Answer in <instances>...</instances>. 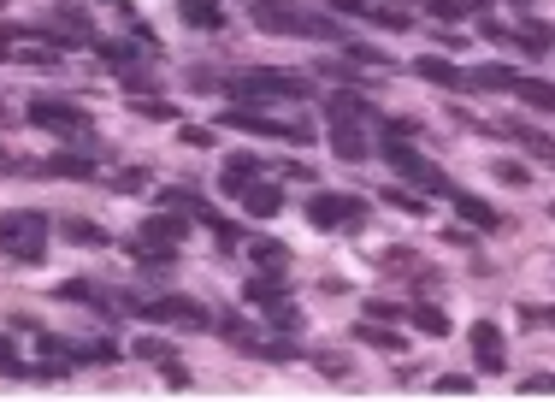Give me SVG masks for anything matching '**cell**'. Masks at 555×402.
I'll list each match as a JSON object with an SVG mask.
<instances>
[{
    "instance_id": "d6986e66",
    "label": "cell",
    "mask_w": 555,
    "mask_h": 402,
    "mask_svg": "<svg viewBox=\"0 0 555 402\" xmlns=\"http://www.w3.org/2000/svg\"><path fill=\"white\" fill-rule=\"evenodd\" d=\"M514 48H520V54H532V60H544V54L555 48V30L544 24V18H526V24L514 30Z\"/></svg>"
},
{
    "instance_id": "4dcf8cb0",
    "label": "cell",
    "mask_w": 555,
    "mask_h": 402,
    "mask_svg": "<svg viewBox=\"0 0 555 402\" xmlns=\"http://www.w3.org/2000/svg\"><path fill=\"white\" fill-rule=\"evenodd\" d=\"M367 18H372V24H384V30H408V24H414V12H408V6H372Z\"/></svg>"
},
{
    "instance_id": "277c9868",
    "label": "cell",
    "mask_w": 555,
    "mask_h": 402,
    "mask_svg": "<svg viewBox=\"0 0 555 402\" xmlns=\"http://www.w3.org/2000/svg\"><path fill=\"white\" fill-rule=\"evenodd\" d=\"M0 255H12V261H42V255H48V219H42L36 207L0 213Z\"/></svg>"
},
{
    "instance_id": "83f0119b",
    "label": "cell",
    "mask_w": 555,
    "mask_h": 402,
    "mask_svg": "<svg viewBox=\"0 0 555 402\" xmlns=\"http://www.w3.org/2000/svg\"><path fill=\"white\" fill-rule=\"evenodd\" d=\"M213 332L225 337V343H237V349H248V343H254V332H248L243 314H219V320H213Z\"/></svg>"
},
{
    "instance_id": "5bb4252c",
    "label": "cell",
    "mask_w": 555,
    "mask_h": 402,
    "mask_svg": "<svg viewBox=\"0 0 555 402\" xmlns=\"http://www.w3.org/2000/svg\"><path fill=\"white\" fill-rule=\"evenodd\" d=\"M414 77H426L437 89H473V71H461L455 60H443V54H420V60H414Z\"/></svg>"
},
{
    "instance_id": "4fadbf2b",
    "label": "cell",
    "mask_w": 555,
    "mask_h": 402,
    "mask_svg": "<svg viewBox=\"0 0 555 402\" xmlns=\"http://www.w3.org/2000/svg\"><path fill=\"white\" fill-rule=\"evenodd\" d=\"M485 136H514V142H520V148H526V154H538V160H544V166H555V136L532 131V125H526V119H502V125H491V131H485Z\"/></svg>"
},
{
    "instance_id": "ba28073f",
    "label": "cell",
    "mask_w": 555,
    "mask_h": 402,
    "mask_svg": "<svg viewBox=\"0 0 555 402\" xmlns=\"http://www.w3.org/2000/svg\"><path fill=\"white\" fill-rule=\"evenodd\" d=\"M367 213H372V207H367L361 196H325V190H319V196H308V219L319 225V231H337V225H361Z\"/></svg>"
},
{
    "instance_id": "b9f144b4",
    "label": "cell",
    "mask_w": 555,
    "mask_h": 402,
    "mask_svg": "<svg viewBox=\"0 0 555 402\" xmlns=\"http://www.w3.org/2000/svg\"><path fill=\"white\" fill-rule=\"evenodd\" d=\"M337 12H372V0H331Z\"/></svg>"
},
{
    "instance_id": "e575fe53",
    "label": "cell",
    "mask_w": 555,
    "mask_h": 402,
    "mask_svg": "<svg viewBox=\"0 0 555 402\" xmlns=\"http://www.w3.org/2000/svg\"><path fill=\"white\" fill-rule=\"evenodd\" d=\"M520 397H555V373H532V379H520Z\"/></svg>"
},
{
    "instance_id": "f1b7e54d",
    "label": "cell",
    "mask_w": 555,
    "mask_h": 402,
    "mask_svg": "<svg viewBox=\"0 0 555 402\" xmlns=\"http://www.w3.org/2000/svg\"><path fill=\"white\" fill-rule=\"evenodd\" d=\"M248 255H254L260 267H284V261H290V249H284L278 237H254V243H248Z\"/></svg>"
},
{
    "instance_id": "3957f363",
    "label": "cell",
    "mask_w": 555,
    "mask_h": 402,
    "mask_svg": "<svg viewBox=\"0 0 555 402\" xmlns=\"http://www.w3.org/2000/svg\"><path fill=\"white\" fill-rule=\"evenodd\" d=\"M189 225L178 207H166V213H148L136 231H130V261H142V267H166L178 249H184Z\"/></svg>"
},
{
    "instance_id": "74e56055",
    "label": "cell",
    "mask_w": 555,
    "mask_h": 402,
    "mask_svg": "<svg viewBox=\"0 0 555 402\" xmlns=\"http://www.w3.org/2000/svg\"><path fill=\"white\" fill-rule=\"evenodd\" d=\"M313 367H319L325 379H343V373H349V361H343V355H313Z\"/></svg>"
},
{
    "instance_id": "ab89813d",
    "label": "cell",
    "mask_w": 555,
    "mask_h": 402,
    "mask_svg": "<svg viewBox=\"0 0 555 402\" xmlns=\"http://www.w3.org/2000/svg\"><path fill=\"white\" fill-rule=\"evenodd\" d=\"M136 113H148V119H178V107H166V101H148V95L136 101Z\"/></svg>"
},
{
    "instance_id": "f35d334b",
    "label": "cell",
    "mask_w": 555,
    "mask_h": 402,
    "mask_svg": "<svg viewBox=\"0 0 555 402\" xmlns=\"http://www.w3.org/2000/svg\"><path fill=\"white\" fill-rule=\"evenodd\" d=\"M367 320H408V308H396V302H367Z\"/></svg>"
},
{
    "instance_id": "8992f818",
    "label": "cell",
    "mask_w": 555,
    "mask_h": 402,
    "mask_svg": "<svg viewBox=\"0 0 555 402\" xmlns=\"http://www.w3.org/2000/svg\"><path fill=\"white\" fill-rule=\"evenodd\" d=\"M384 160H390L402 178H414L420 190L449 196V178H443V166H437V160H426V154H414V148H408V136H384Z\"/></svg>"
},
{
    "instance_id": "ac0fdd59",
    "label": "cell",
    "mask_w": 555,
    "mask_h": 402,
    "mask_svg": "<svg viewBox=\"0 0 555 402\" xmlns=\"http://www.w3.org/2000/svg\"><path fill=\"white\" fill-rule=\"evenodd\" d=\"M36 172H48V178H95V154H77V148H65V154H48Z\"/></svg>"
},
{
    "instance_id": "1f68e13d",
    "label": "cell",
    "mask_w": 555,
    "mask_h": 402,
    "mask_svg": "<svg viewBox=\"0 0 555 402\" xmlns=\"http://www.w3.org/2000/svg\"><path fill=\"white\" fill-rule=\"evenodd\" d=\"M390 207H402V213H414V219H420L432 201H426V190H390Z\"/></svg>"
},
{
    "instance_id": "7a4b0ae2",
    "label": "cell",
    "mask_w": 555,
    "mask_h": 402,
    "mask_svg": "<svg viewBox=\"0 0 555 402\" xmlns=\"http://www.w3.org/2000/svg\"><path fill=\"white\" fill-rule=\"evenodd\" d=\"M225 95L237 101V107H260V113H272V107H296V101H308L313 83L302 71H243V77H231L225 83Z\"/></svg>"
},
{
    "instance_id": "d6a6232c",
    "label": "cell",
    "mask_w": 555,
    "mask_h": 402,
    "mask_svg": "<svg viewBox=\"0 0 555 402\" xmlns=\"http://www.w3.org/2000/svg\"><path fill=\"white\" fill-rule=\"evenodd\" d=\"M437 397H473V379L467 373H443L437 379Z\"/></svg>"
},
{
    "instance_id": "484cf974",
    "label": "cell",
    "mask_w": 555,
    "mask_h": 402,
    "mask_svg": "<svg viewBox=\"0 0 555 402\" xmlns=\"http://www.w3.org/2000/svg\"><path fill=\"white\" fill-rule=\"evenodd\" d=\"M60 237H65V243H77V249H95V243H107V231H101L95 219H65Z\"/></svg>"
},
{
    "instance_id": "7c38bea8",
    "label": "cell",
    "mask_w": 555,
    "mask_h": 402,
    "mask_svg": "<svg viewBox=\"0 0 555 402\" xmlns=\"http://www.w3.org/2000/svg\"><path fill=\"white\" fill-rule=\"evenodd\" d=\"M449 201H455V219H467L473 231H508L514 219H502L485 196H467V190H449Z\"/></svg>"
},
{
    "instance_id": "2e32d148",
    "label": "cell",
    "mask_w": 555,
    "mask_h": 402,
    "mask_svg": "<svg viewBox=\"0 0 555 402\" xmlns=\"http://www.w3.org/2000/svg\"><path fill=\"white\" fill-rule=\"evenodd\" d=\"M331 148H337V160H367V125L361 119H331Z\"/></svg>"
},
{
    "instance_id": "9a60e30c",
    "label": "cell",
    "mask_w": 555,
    "mask_h": 402,
    "mask_svg": "<svg viewBox=\"0 0 555 402\" xmlns=\"http://www.w3.org/2000/svg\"><path fill=\"white\" fill-rule=\"evenodd\" d=\"M237 201H243L248 219H278V213H284V190H278V184H260V178H254Z\"/></svg>"
},
{
    "instance_id": "ffe728a7",
    "label": "cell",
    "mask_w": 555,
    "mask_h": 402,
    "mask_svg": "<svg viewBox=\"0 0 555 402\" xmlns=\"http://www.w3.org/2000/svg\"><path fill=\"white\" fill-rule=\"evenodd\" d=\"M243 296H248V302H260V308H272V302H284V296H290V278H284V272H272V278H266V272H254V278L243 284Z\"/></svg>"
},
{
    "instance_id": "30bf717a",
    "label": "cell",
    "mask_w": 555,
    "mask_h": 402,
    "mask_svg": "<svg viewBox=\"0 0 555 402\" xmlns=\"http://www.w3.org/2000/svg\"><path fill=\"white\" fill-rule=\"evenodd\" d=\"M473 361H479V373H508V343H502V326L496 320H473Z\"/></svg>"
},
{
    "instance_id": "d590c367",
    "label": "cell",
    "mask_w": 555,
    "mask_h": 402,
    "mask_svg": "<svg viewBox=\"0 0 555 402\" xmlns=\"http://www.w3.org/2000/svg\"><path fill=\"white\" fill-rule=\"evenodd\" d=\"M142 184H148V172H142V166H130V172H119V178H113V190H119V196H136Z\"/></svg>"
},
{
    "instance_id": "60d3db41",
    "label": "cell",
    "mask_w": 555,
    "mask_h": 402,
    "mask_svg": "<svg viewBox=\"0 0 555 402\" xmlns=\"http://www.w3.org/2000/svg\"><path fill=\"white\" fill-rule=\"evenodd\" d=\"M184 142H189V148H207V142H213V131H207V125H184Z\"/></svg>"
},
{
    "instance_id": "8d00e7d4",
    "label": "cell",
    "mask_w": 555,
    "mask_h": 402,
    "mask_svg": "<svg viewBox=\"0 0 555 402\" xmlns=\"http://www.w3.org/2000/svg\"><path fill=\"white\" fill-rule=\"evenodd\" d=\"M349 60H355V66H390V54H384V48H361V42L349 48Z\"/></svg>"
},
{
    "instance_id": "cb8c5ba5",
    "label": "cell",
    "mask_w": 555,
    "mask_h": 402,
    "mask_svg": "<svg viewBox=\"0 0 555 402\" xmlns=\"http://www.w3.org/2000/svg\"><path fill=\"white\" fill-rule=\"evenodd\" d=\"M514 83H520V71L514 66H473V89H491V95H514Z\"/></svg>"
},
{
    "instance_id": "52a82bcc",
    "label": "cell",
    "mask_w": 555,
    "mask_h": 402,
    "mask_svg": "<svg viewBox=\"0 0 555 402\" xmlns=\"http://www.w3.org/2000/svg\"><path fill=\"white\" fill-rule=\"evenodd\" d=\"M142 314H148V320H160V326H178V332H213V314H207L201 302H189V296L142 302Z\"/></svg>"
},
{
    "instance_id": "5b68a950",
    "label": "cell",
    "mask_w": 555,
    "mask_h": 402,
    "mask_svg": "<svg viewBox=\"0 0 555 402\" xmlns=\"http://www.w3.org/2000/svg\"><path fill=\"white\" fill-rule=\"evenodd\" d=\"M219 131L278 136V142H313V136H319V131H308V125H296V119H272V113H260V107H231V113L219 119Z\"/></svg>"
},
{
    "instance_id": "8fae6325",
    "label": "cell",
    "mask_w": 555,
    "mask_h": 402,
    "mask_svg": "<svg viewBox=\"0 0 555 402\" xmlns=\"http://www.w3.org/2000/svg\"><path fill=\"white\" fill-rule=\"evenodd\" d=\"M130 355H136V361H160V373H166V385H178V391H184V385H189L184 361H178V349H172L166 337H136V343H130Z\"/></svg>"
},
{
    "instance_id": "6da1fadb",
    "label": "cell",
    "mask_w": 555,
    "mask_h": 402,
    "mask_svg": "<svg viewBox=\"0 0 555 402\" xmlns=\"http://www.w3.org/2000/svg\"><path fill=\"white\" fill-rule=\"evenodd\" d=\"M254 24L266 36H313V42H343V24L331 12H313L308 0H248Z\"/></svg>"
},
{
    "instance_id": "9c48e42d",
    "label": "cell",
    "mask_w": 555,
    "mask_h": 402,
    "mask_svg": "<svg viewBox=\"0 0 555 402\" xmlns=\"http://www.w3.org/2000/svg\"><path fill=\"white\" fill-rule=\"evenodd\" d=\"M30 125H36V131H54V136H71V131H89V113L71 107V101L42 95V101H30Z\"/></svg>"
},
{
    "instance_id": "d4e9b609",
    "label": "cell",
    "mask_w": 555,
    "mask_h": 402,
    "mask_svg": "<svg viewBox=\"0 0 555 402\" xmlns=\"http://www.w3.org/2000/svg\"><path fill=\"white\" fill-rule=\"evenodd\" d=\"M355 343H367V349H390V355H396V349H402V332H390V326H378V320H361V326H355Z\"/></svg>"
},
{
    "instance_id": "f546056e",
    "label": "cell",
    "mask_w": 555,
    "mask_h": 402,
    "mask_svg": "<svg viewBox=\"0 0 555 402\" xmlns=\"http://www.w3.org/2000/svg\"><path fill=\"white\" fill-rule=\"evenodd\" d=\"M473 24H479L485 42H514V30H502V18H496L491 6H473Z\"/></svg>"
},
{
    "instance_id": "603a6c76",
    "label": "cell",
    "mask_w": 555,
    "mask_h": 402,
    "mask_svg": "<svg viewBox=\"0 0 555 402\" xmlns=\"http://www.w3.org/2000/svg\"><path fill=\"white\" fill-rule=\"evenodd\" d=\"M408 326H414V332H426V337H449V314L432 308V302H414V308H408Z\"/></svg>"
},
{
    "instance_id": "7402d4cb",
    "label": "cell",
    "mask_w": 555,
    "mask_h": 402,
    "mask_svg": "<svg viewBox=\"0 0 555 402\" xmlns=\"http://www.w3.org/2000/svg\"><path fill=\"white\" fill-rule=\"evenodd\" d=\"M514 95H520L532 113H555V83H550V77H520V83H514Z\"/></svg>"
},
{
    "instance_id": "836d02e7",
    "label": "cell",
    "mask_w": 555,
    "mask_h": 402,
    "mask_svg": "<svg viewBox=\"0 0 555 402\" xmlns=\"http://www.w3.org/2000/svg\"><path fill=\"white\" fill-rule=\"evenodd\" d=\"M491 178H502V184H514V190H520V184H532V172H526L520 160H496V172H491Z\"/></svg>"
},
{
    "instance_id": "e0dca14e",
    "label": "cell",
    "mask_w": 555,
    "mask_h": 402,
    "mask_svg": "<svg viewBox=\"0 0 555 402\" xmlns=\"http://www.w3.org/2000/svg\"><path fill=\"white\" fill-rule=\"evenodd\" d=\"M254 178H260V160L254 154H225V172H219V190L225 196H243Z\"/></svg>"
},
{
    "instance_id": "44dd1931",
    "label": "cell",
    "mask_w": 555,
    "mask_h": 402,
    "mask_svg": "<svg viewBox=\"0 0 555 402\" xmlns=\"http://www.w3.org/2000/svg\"><path fill=\"white\" fill-rule=\"evenodd\" d=\"M178 18L195 30H225V6L219 0H178Z\"/></svg>"
},
{
    "instance_id": "7bdbcfd3",
    "label": "cell",
    "mask_w": 555,
    "mask_h": 402,
    "mask_svg": "<svg viewBox=\"0 0 555 402\" xmlns=\"http://www.w3.org/2000/svg\"><path fill=\"white\" fill-rule=\"evenodd\" d=\"M532 320H538V326H555V308H532Z\"/></svg>"
},
{
    "instance_id": "ee69618b",
    "label": "cell",
    "mask_w": 555,
    "mask_h": 402,
    "mask_svg": "<svg viewBox=\"0 0 555 402\" xmlns=\"http://www.w3.org/2000/svg\"><path fill=\"white\" fill-rule=\"evenodd\" d=\"M0 166H18V160H12V154H6V148H0Z\"/></svg>"
},
{
    "instance_id": "f6af8a7d",
    "label": "cell",
    "mask_w": 555,
    "mask_h": 402,
    "mask_svg": "<svg viewBox=\"0 0 555 402\" xmlns=\"http://www.w3.org/2000/svg\"><path fill=\"white\" fill-rule=\"evenodd\" d=\"M514 6H532V0H514Z\"/></svg>"
},
{
    "instance_id": "bcb514c9",
    "label": "cell",
    "mask_w": 555,
    "mask_h": 402,
    "mask_svg": "<svg viewBox=\"0 0 555 402\" xmlns=\"http://www.w3.org/2000/svg\"><path fill=\"white\" fill-rule=\"evenodd\" d=\"M550 219H555V201H550Z\"/></svg>"
},
{
    "instance_id": "4316f807",
    "label": "cell",
    "mask_w": 555,
    "mask_h": 402,
    "mask_svg": "<svg viewBox=\"0 0 555 402\" xmlns=\"http://www.w3.org/2000/svg\"><path fill=\"white\" fill-rule=\"evenodd\" d=\"M266 326H272V332H278V337L302 332V314H296V308H290V296H284V302H272V308H266Z\"/></svg>"
}]
</instances>
